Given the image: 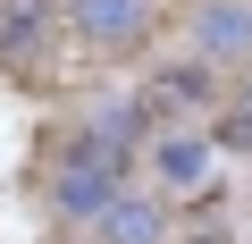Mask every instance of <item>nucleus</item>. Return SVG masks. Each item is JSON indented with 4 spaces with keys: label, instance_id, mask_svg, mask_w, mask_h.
Here are the masks:
<instances>
[{
    "label": "nucleus",
    "instance_id": "nucleus-1",
    "mask_svg": "<svg viewBox=\"0 0 252 244\" xmlns=\"http://www.w3.org/2000/svg\"><path fill=\"white\" fill-rule=\"evenodd\" d=\"M118 169H126V152H118L109 135L76 143L67 169H59V210H67V219H101V202H118Z\"/></svg>",
    "mask_w": 252,
    "mask_h": 244
},
{
    "label": "nucleus",
    "instance_id": "nucleus-2",
    "mask_svg": "<svg viewBox=\"0 0 252 244\" xmlns=\"http://www.w3.org/2000/svg\"><path fill=\"white\" fill-rule=\"evenodd\" d=\"M67 17H76V34H84V42H126V34H143V17H152V9H143V0H76Z\"/></svg>",
    "mask_w": 252,
    "mask_h": 244
},
{
    "label": "nucleus",
    "instance_id": "nucleus-3",
    "mask_svg": "<svg viewBox=\"0 0 252 244\" xmlns=\"http://www.w3.org/2000/svg\"><path fill=\"white\" fill-rule=\"evenodd\" d=\"M193 42H202V59H252V17L244 9H210L193 26Z\"/></svg>",
    "mask_w": 252,
    "mask_h": 244
},
{
    "label": "nucleus",
    "instance_id": "nucleus-4",
    "mask_svg": "<svg viewBox=\"0 0 252 244\" xmlns=\"http://www.w3.org/2000/svg\"><path fill=\"white\" fill-rule=\"evenodd\" d=\"M160 177H168L177 194H193V185L210 177V143H202V135H177V143H160Z\"/></svg>",
    "mask_w": 252,
    "mask_h": 244
},
{
    "label": "nucleus",
    "instance_id": "nucleus-5",
    "mask_svg": "<svg viewBox=\"0 0 252 244\" xmlns=\"http://www.w3.org/2000/svg\"><path fill=\"white\" fill-rule=\"evenodd\" d=\"M101 236L109 244H152L160 236V210L152 202H101Z\"/></svg>",
    "mask_w": 252,
    "mask_h": 244
},
{
    "label": "nucleus",
    "instance_id": "nucleus-6",
    "mask_svg": "<svg viewBox=\"0 0 252 244\" xmlns=\"http://www.w3.org/2000/svg\"><path fill=\"white\" fill-rule=\"evenodd\" d=\"M0 51H9V59H34L42 51V9H34V0H9V9H0Z\"/></svg>",
    "mask_w": 252,
    "mask_h": 244
},
{
    "label": "nucleus",
    "instance_id": "nucleus-7",
    "mask_svg": "<svg viewBox=\"0 0 252 244\" xmlns=\"http://www.w3.org/2000/svg\"><path fill=\"white\" fill-rule=\"evenodd\" d=\"M160 101L202 109V101H210V68H168V76H160Z\"/></svg>",
    "mask_w": 252,
    "mask_h": 244
},
{
    "label": "nucleus",
    "instance_id": "nucleus-8",
    "mask_svg": "<svg viewBox=\"0 0 252 244\" xmlns=\"http://www.w3.org/2000/svg\"><path fill=\"white\" fill-rule=\"evenodd\" d=\"M219 143H227V152H252V109H235V118H227V127H219Z\"/></svg>",
    "mask_w": 252,
    "mask_h": 244
},
{
    "label": "nucleus",
    "instance_id": "nucleus-9",
    "mask_svg": "<svg viewBox=\"0 0 252 244\" xmlns=\"http://www.w3.org/2000/svg\"><path fill=\"white\" fill-rule=\"evenodd\" d=\"M244 109H252V84H244Z\"/></svg>",
    "mask_w": 252,
    "mask_h": 244
}]
</instances>
